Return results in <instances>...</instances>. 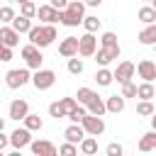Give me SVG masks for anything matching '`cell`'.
I'll return each mask as SVG.
<instances>
[{"instance_id":"cell-1","label":"cell","mask_w":156,"mask_h":156,"mask_svg":"<svg viewBox=\"0 0 156 156\" xmlns=\"http://www.w3.org/2000/svg\"><path fill=\"white\" fill-rule=\"evenodd\" d=\"M85 17V2L83 0H68L63 10H58V22L63 27H78Z\"/></svg>"},{"instance_id":"cell-2","label":"cell","mask_w":156,"mask_h":156,"mask_svg":"<svg viewBox=\"0 0 156 156\" xmlns=\"http://www.w3.org/2000/svg\"><path fill=\"white\" fill-rule=\"evenodd\" d=\"M27 37H29V44L44 49V46H51L58 34H56V27L54 24H37V27L32 24V29L27 32Z\"/></svg>"},{"instance_id":"cell-3","label":"cell","mask_w":156,"mask_h":156,"mask_svg":"<svg viewBox=\"0 0 156 156\" xmlns=\"http://www.w3.org/2000/svg\"><path fill=\"white\" fill-rule=\"evenodd\" d=\"M29 80H32V73H29L27 66H24V68H12V71L5 73V85H7L10 90H17V88L27 85Z\"/></svg>"},{"instance_id":"cell-4","label":"cell","mask_w":156,"mask_h":156,"mask_svg":"<svg viewBox=\"0 0 156 156\" xmlns=\"http://www.w3.org/2000/svg\"><path fill=\"white\" fill-rule=\"evenodd\" d=\"M37 90H49L54 83H56V71H51V68H37L34 73H32V80H29Z\"/></svg>"},{"instance_id":"cell-5","label":"cell","mask_w":156,"mask_h":156,"mask_svg":"<svg viewBox=\"0 0 156 156\" xmlns=\"http://www.w3.org/2000/svg\"><path fill=\"white\" fill-rule=\"evenodd\" d=\"M22 58H24V66H27L29 71L41 68V63H44L41 49H39V46H34V44H24V46H22Z\"/></svg>"},{"instance_id":"cell-6","label":"cell","mask_w":156,"mask_h":156,"mask_svg":"<svg viewBox=\"0 0 156 156\" xmlns=\"http://www.w3.org/2000/svg\"><path fill=\"white\" fill-rule=\"evenodd\" d=\"M95 51H98V37H95V32H85L83 37H78V56L90 58Z\"/></svg>"},{"instance_id":"cell-7","label":"cell","mask_w":156,"mask_h":156,"mask_svg":"<svg viewBox=\"0 0 156 156\" xmlns=\"http://www.w3.org/2000/svg\"><path fill=\"white\" fill-rule=\"evenodd\" d=\"M119 54H122V49L117 44V46H98V51L93 56H95V63L98 66H110L115 58H119Z\"/></svg>"},{"instance_id":"cell-8","label":"cell","mask_w":156,"mask_h":156,"mask_svg":"<svg viewBox=\"0 0 156 156\" xmlns=\"http://www.w3.org/2000/svg\"><path fill=\"white\" fill-rule=\"evenodd\" d=\"M80 124H83V129H85V134H90V136H100L102 132H105V119L100 117V115H85L83 119H80Z\"/></svg>"},{"instance_id":"cell-9","label":"cell","mask_w":156,"mask_h":156,"mask_svg":"<svg viewBox=\"0 0 156 156\" xmlns=\"http://www.w3.org/2000/svg\"><path fill=\"white\" fill-rule=\"evenodd\" d=\"M32 144V132L27 129V127H17L12 134H10V146L15 149V151H22L24 146H29Z\"/></svg>"},{"instance_id":"cell-10","label":"cell","mask_w":156,"mask_h":156,"mask_svg":"<svg viewBox=\"0 0 156 156\" xmlns=\"http://www.w3.org/2000/svg\"><path fill=\"white\" fill-rule=\"evenodd\" d=\"M134 73H136V66L132 63V61H119L117 63V68L112 71V76H115V80L122 85V83H129L132 78H134Z\"/></svg>"},{"instance_id":"cell-11","label":"cell","mask_w":156,"mask_h":156,"mask_svg":"<svg viewBox=\"0 0 156 156\" xmlns=\"http://www.w3.org/2000/svg\"><path fill=\"white\" fill-rule=\"evenodd\" d=\"M29 149H32L34 156H56V154H58V149H56L51 141H46V139H32Z\"/></svg>"},{"instance_id":"cell-12","label":"cell","mask_w":156,"mask_h":156,"mask_svg":"<svg viewBox=\"0 0 156 156\" xmlns=\"http://www.w3.org/2000/svg\"><path fill=\"white\" fill-rule=\"evenodd\" d=\"M27 112H29V105H27V100H12L10 102V110H7V115H10V119H15V122H22L24 117H27Z\"/></svg>"},{"instance_id":"cell-13","label":"cell","mask_w":156,"mask_h":156,"mask_svg":"<svg viewBox=\"0 0 156 156\" xmlns=\"http://www.w3.org/2000/svg\"><path fill=\"white\" fill-rule=\"evenodd\" d=\"M136 73H139V78L141 80H154L156 78V63L151 61V58H141L139 63H136Z\"/></svg>"},{"instance_id":"cell-14","label":"cell","mask_w":156,"mask_h":156,"mask_svg":"<svg viewBox=\"0 0 156 156\" xmlns=\"http://www.w3.org/2000/svg\"><path fill=\"white\" fill-rule=\"evenodd\" d=\"M37 17L44 22V24H56L58 22V10L54 5H39L37 7Z\"/></svg>"},{"instance_id":"cell-15","label":"cell","mask_w":156,"mask_h":156,"mask_svg":"<svg viewBox=\"0 0 156 156\" xmlns=\"http://www.w3.org/2000/svg\"><path fill=\"white\" fill-rule=\"evenodd\" d=\"M58 54H61L63 58L78 56V37H66V39H61V44H58Z\"/></svg>"},{"instance_id":"cell-16","label":"cell","mask_w":156,"mask_h":156,"mask_svg":"<svg viewBox=\"0 0 156 156\" xmlns=\"http://www.w3.org/2000/svg\"><path fill=\"white\" fill-rule=\"evenodd\" d=\"M63 136H66V141H73V144H80V139L85 136V129H83V124H80V122H71V127H66V132H63Z\"/></svg>"},{"instance_id":"cell-17","label":"cell","mask_w":156,"mask_h":156,"mask_svg":"<svg viewBox=\"0 0 156 156\" xmlns=\"http://www.w3.org/2000/svg\"><path fill=\"white\" fill-rule=\"evenodd\" d=\"M0 41L10 49H15L20 44V32H15L12 27H0Z\"/></svg>"},{"instance_id":"cell-18","label":"cell","mask_w":156,"mask_h":156,"mask_svg":"<svg viewBox=\"0 0 156 156\" xmlns=\"http://www.w3.org/2000/svg\"><path fill=\"white\" fill-rule=\"evenodd\" d=\"M78 151H80V154H85V156H93V154H98V136H90V134H85V136L80 139V144H78Z\"/></svg>"},{"instance_id":"cell-19","label":"cell","mask_w":156,"mask_h":156,"mask_svg":"<svg viewBox=\"0 0 156 156\" xmlns=\"http://www.w3.org/2000/svg\"><path fill=\"white\" fill-rule=\"evenodd\" d=\"M139 44H144V46H151V44H156V22L146 24V27L139 32Z\"/></svg>"},{"instance_id":"cell-20","label":"cell","mask_w":156,"mask_h":156,"mask_svg":"<svg viewBox=\"0 0 156 156\" xmlns=\"http://www.w3.org/2000/svg\"><path fill=\"white\" fill-rule=\"evenodd\" d=\"M124 105H127V100H124L122 95H110V98H105V107H107V112L119 115V112L124 110Z\"/></svg>"},{"instance_id":"cell-21","label":"cell","mask_w":156,"mask_h":156,"mask_svg":"<svg viewBox=\"0 0 156 156\" xmlns=\"http://www.w3.org/2000/svg\"><path fill=\"white\" fill-rule=\"evenodd\" d=\"M85 107H88V112H90V115H100V117L107 112V107H105V98H100L98 93L90 98V102H88Z\"/></svg>"},{"instance_id":"cell-22","label":"cell","mask_w":156,"mask_h":156,"mask_svg":"<svg viewBox=\"0 0 156 156\" xmlns=\"http://www.w3.org/2000/svg\"><path fill=\"white\" fill-rule=\"evenodd\" d=\"M10 27H12L15 32H20V34H27V32L32 29V20L24 17V15H15V20L10 22Z\"/></svg>"},{"instance_id":"cell-23","label":"cell","mask_w":156,"mask_h":156,"mask_svg":"<svg viewBox=\"0 0 156 156\" xmlns=\"http://www.w3.org/2000/svg\"><path fill=\"white\" fill-rule=\"evenodd\" d=\"M95 80H98V85L107 88V85H112L115 76H112V71H110L107 66H100V68H98V73H95Z\"/></svg>"},{"instance_id":"cell-24","label":"cell","mask_w":156,"mask_h":156,"mask_svg":"<svg viewBox=\"0 0 156 156\" xmlns=\"http://www.w3.org/2000/svg\"><path fill=\"white\" fill-rule=\"evenodd\" d=\"M136 98H139V100H154V98H156V90H154V85H151L149 80L139 83V85H136Z\"/></svg>"},{"instance_id":"cell-25","label":"cell","mask_w":156,"mask_h":156,"mask_svg":"<svg viewBox=\"0 0 156 156\" xmlns=\"http://www.w3.org/2000/svg\"><path fill=\"white\" fill-rule=\"evenodd\" d=\"M136 17H139V22H144V24H151V22H156V7H151V5H144V7H139Z\"/></svg>"},{"instance_id":"cell-26","label":"cell","mask_w":156,"mask_h":156,"mask_svg":"<svg viewBox=\"0 0 156 156\" xmlns=\"http://www.w3.org/2000/svg\"><path fill=\"white\" fill-rule=\"evenodd\" d=\"M154 146H156V132L151 129V132H146L141 139H139V151H154Z\"/></svg>"},{"instance_id":"cell-27","label":"cell","mask_w":156,"mask_h":156,"mask_svg":"<svg viewBox=\"0 0 156 156\" xmlns=\"http://www.w3.org/2000/svg\"><path fill=\"white\" fill-rule=\"evenodd\" d=\"M22 122H24V127H27L29 132H39V129L44 127V119H41L39 115H32V112H27V117H24Z\"/></svg>"},{"instance_id":"cell-28","label":"cell","mask_w":156,"mask_h":156,"mask_svg":"<svg viewBox=\"0 0 156 156\" xmlns=\"http://www.w3.org/2000/svg\"><path fill=\"white\" fill-rule=\"evenodd\" d=\"M154 110H156V107H154L151 100H139V102H136V115H139V117H151Z\"/></svg>"},{"instance_id":"cell-29","label":"cell","mask_w":156,"mask_h":156,"mask_svg":"<svg viewBox=\"0 0 156 156\" xmlns=\"http://www.w3.org/2000/svg\"><path fill=\"white\" fill-rule=\"evenodd\" d=\"M80 24L85 27V32H98V29H100V24H102V20H98L95 15H85Z\"/></svg>"},{"instance_id":"cell-30","label":"cell","mask_w":156,"mask_h":156,"mask_svg":"<svg viewBox=\"0 0 156 156\" xmlns=\"http://www.w3.org/2000/svg\"><path fill=\"white\" fill-rule=\"evenodd\" d=\"M66 68H68L71 76H80V73H83V61H80L78 56H71V58L66 61Z\"/></svg>"},{"instance_id":"cell-31","label":"cell","mask_w":156,"mask_h":156,"mask_svg":"<svg viewBox=\"0 0 156 156\" xmlns=\"http://www.w3.org/2000/svg\"><path fill=\"white\" fill-rule=\"evenodd\" d=\"M85 115H88V107H85V105H80V102H78V105H76V107H73V110H71V112H68V115H66V117H68V119H71V122H80V119H83V117H85Z\"/></svg>"},{"instance_id":"cell-32","label":"cell","mask_w":156,"mask_h":156,"mask_svg":"<svg viewBox=\"0 0 156 156\" xmlns=\"http://www.w3.org/2000/svg\"><path fill=\"white\" fill-rule=\"evenodd\" d=\"M20 15H24V17H37V2H32V0H27V2H20Z\"/></svg>"},{"instance_id":"cell-33","label":"cell","mask_w":156,"mask_h":156,"mask_svg":"<svg viewBox=\"0 0 156 156\" xmlns=\"http://www.w3.org/2000/svg\"><path fill=\"white\" fill-rule=\"evenodd\" d=\"M93 95H95V90H93V88H85V85H83V88H78V93H76V100H78L80 105H88Z\"/></svg>"},{"instance_id":"cell-34","label":"cell","mask_w":156,"mask_h":156,"mask_svg":"<svg viewBox=\"0 0 156 156\" xmlns=\"http://www.w3.org/2000/svg\"><path fill=\"white\" fill-rule=\"evenodd\" d=\"M119 41H117V34L115 32H102V37H100V46H117Z\"/></svg>"},{"instance_id":"cell-35","label":"cell","mask_w":156,"mask_h":156,"mask_svg":"<svg viewBox=\"0 0 156 156\" xmlns=\"http://www.w3.org/2000/svg\"><path fill=\"white\" fill-rule=\"evenodd\" d=\"M49 117H54V119H63V117H66V112H63V107H61L58 100L49 105Z\"/></svg>"},{"instance_id":"cell-36","label":"cell","mask_w":156,"mask_h":156,"mask_svg":"<svg viewBox=\"0 0 156 156\" xmlns=\"http://www.w3.org/2000/svg\"><path fill=\"white\" fill-rule=\"evenodd\" d=\"M119 95H122L124 100H127V98H136V83H132V80H129V83H122V93H119Z\"/></svg>"},{"instance_id":"cell-37","label":"cell","mask_w":156,"mask_h":156,"mask_svg":"<svg viewBox=\"0 0 156 156\" xmlns=\"http://www.w3.org/2000/svg\"><path fill=\"white\" fill-rule=\"evenodd\" d=\"M58 154H61V156H76V154H78V144L66 141L63 146H58Z\"/></svg>"},{"instance_id":"cell-38","label":"cell","mask_w":156,"mask_h":156,"mask_svg":"<svg viewBox=\"0 0 156 156\" xmlns=\"http://www.w3.org/2000/svg\"><path fill=\"white\" fill-rule=\"evenodd\" d=\"M12 20H15V10H12L10 5H2V7H0V22L10 24Z\"/></svg>"},{"instance_id":"cell-39","label":"cell","mask_w":156,"mask_h":156,"mask_svg":"<svg viewBox=\"0 0 156 156\" xmlns=\"http://www.w3.org/2000/svg\"><path fill=\"white\" fill-rule=\"evenodd\" d=\"M105 154H107V156H122V154H124V149H122V144H117V141H112V144H107V149H105Z\"/></svg>"},{"instance_id":"cell-40","label":"cell","mask_w":156,"mask_h":156,"mask_svg":"<svg viewBox=\"0 0 156 156\" xmlns=\"http://www.w3.org/2000/svg\"><path fill=\"white\" fill-rule=\"evenodd\" d=\"M58 102H61V107H63V112H66V115H68V112L78 105V100H76V98H61Z\"/></svg>"},{"instance_id":"cell-41","label":"cell","mask_w":156,"mask_h":156,"mask_svg":"<svg viewBox=\"0 0 156 156\" xmlns=\"http://www.w3.org/2000/svg\"><path fill=\"white\" fill-rule=\"evenodd\" d=\"M0 61H2V63L12 61V49H10V46H5V49H2V54H0Z\"/></svg>"},{"instance_id":"cell-42","label":"cell","mask_w":156,"mask_h":156,"mask_svg":"<svg viewBox=\"0 0 156 156\" xmlns=\"http://www.w3.org/2000/svg\"><path fill=\"white\" fill-rule=\"evenodd\" d=\"M7 146H10V136H7L5 129H2V132H0V151H5Z\"/></svg>"},{"instance_id":"cell-43","label":"cell","mask_w":156,"mask_h":156,"mask_svg":"<svg viewBox=\"0 0 156 156\" xmlns=\"http://www.w3.org/2000/svg\"><path fill=\"white\" fill-rule=\"evenodd\" d=\"M49 5H54L56 10H63V7L68 5V0H49Z\"/></svg>"},{"instance_id":"cell-44","label":"cell","mask_w":156,"mask_h":156,"mask_svg":"<svg viewBox=\"0 0 156 156\" xmlns=\"http://www.w3.org/2000/svg\"><path fill=\"white\" fill-rule=\"evenodd\" d=\"M85 2V7H100L102 5V0H83Z\"/></svg>"},{"instance_id":"cell-45","label":"cell","mask_w":156,"mask_h":156,"mask_svg":"<svg viewBox=\"0 0 156 156\" xmlns=\"http://www.w3.org/2000/svg\"><path fill=\"white\" fill-rule=\"evenodd\" d=\"M151 129L156 132V110H154V115H151Z\"/></svg>"},{"instance_id":"cell-46","label":"cell","mask_w":156,"mask_h":156,"mask_svg":"<svg viewBox=\"0 0 156 156\" xmlns=\"http://www.w3.org/2000/svg\"><path fill=\"white\" fill-rule=\"evenodd\" d=\"M2 129H5V119L0 117V132H2Z\"/></svg>"},{"instance_id":"cell-47","label":"cell","mask_w":156,"mask_h":156,"mask_svg":"<svg viewBox=\"0 0 156 156\" xmlns=\"http://www.w3.org/2000/svg\"><path fill=\"white\" fill-rule=\"evenodd\" d=\"M2 49H5V44H2V41H0V54H2Z\"/></svg>"},{"instance_id":"cell-48","label":"cell","mask_w":156,"mask_h":156,"mask_svg":"<svg viewBox=\"0 0 156 156\" xmlns=\"http://www.w3.org/2000/svg\"><path fill=\"white\" fill-rule=\"evenodd\" d=\"M151 7H156V0H151Z\"/></svg>"},{"instance_id":"cell-49","label":"cell","mask_w":156,"mask_h":156,"mask_svg":"<svg viewBox=\"0 0 156 156\" xmlns=\"http://www.w3.org/2000/svg\"><path fill=\"white\" fill-rule=\"evenodd\" d=\"M17 2H27V0H17ZM32 2H37V0H32Z\"/></svg>"},{"instance_id":"cell-50","label":"cell","mask_w":156,"mask_h":156,"mask_svg":"<svg viewBox=\"0 0 156 156\" xmlns=\"http://www.w3.org/2000/svg\"><path fill=\"white\" fill-rule=\"evenodd\" d=\"M151 46H154V54H156V44H151Z\"/></svg>"},{"instance_id":"cell-51","label":"cell","mask_w":156,"mask_h":156,"mask_svg":"<svg viewBox=\"0 0 156 156\" xmlns=\"http://www.w3.org/2000/svg\"><path fill=\"white\" fill-rule=\"evenodd\" d=\"M141 2H151V0H141Z\"/></svg>"},{"instance_id":"cell-52","label":"cell","mask_w":156,"mask_h":156,"mask_svg":"<svg viewBox=\"0 0 156 156\" xmlns=\"http://www.w3.org/2000/svg\"><path fill=\"white\" fill-rule=\"evenodd\" d=\"M154 151H156V146H154Z\"/></svg>"},{"instance_id":"cell-53","label":"cell","mask_w":156,"mask_h":156,"mask_svg":"<svg viewBox=\"0 0 156 156\" xmlns=\"http://www.w3.org/2000/svg\"><path fill=\"white\" fill-rule=\"evenodd\" d=\"M154 63H156V61H154Z\"/></svg>"}]
</instances>
